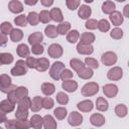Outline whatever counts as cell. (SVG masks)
Here are the masks:
<instances>
[{"instance_id": "cell-38", "label": "cell", "mask_w": 129, "mask_h": 129, "mask_svg": "<svg viewBox=\"0 0 129 129\" xmlns=\"http://www.w3.org/2000/svg\"><path fill=\"white\" fill-rule=\"evenodd\" d=\"M14 57L9 52H1L0 53V63L1 64H10L13 62Z\"/></svg>"}, {"instance_id": "cell-58", "label": "cell", "mask_w": 129, "mask_h": 129, "mask_svg": "<svg viewBox=\"0 0 129 129\" xmlns=\"http://www.w3.org/2000/svg\"><path fill=\"white\" fill-rule=\"evenodd\" d=\"M123 16L129 18V4L124 6V8H123Z\"/></svg>"}, {"instance_id": "cell-13", "label": "cell", "mask_w": 129, "mask_h": 129, "mask_svg": "<svg viewBox=\"0 0 129 129\" xmlns=\"http://www.w3.org/2000/svg\"><path fill=\"white\" fill-rule=\"evenodd\" d=\"M96 40V36L92 32H84L81 34L80 37V43L86 44V45H92V43Z\"/></svg>"}, {"instance_id": "cell-19", "label": "cell", "mask_w": 129, "mask_h": 129, "mask_svg": "<svg viewBox=\"0 0 129 129\" xmlns=\"http://www.w3.org/2000/svg\"><path fill=\"white\" fill-rule=\"evenodd\" d=\"M43 128L44 129H56L57 128L56 121L51 115H45L43 117Z\"/></svg>"}, {"instance_id": "cell-46", "label": "cell", "mask_w": 129, "mask_h": 129, "mask_svg": "<svg viewBox=\"0 0 129 129\" xmlns=\"http://www.w3.org/2000/svg\"><path fill=\"white\" fill-rule=\"evenodd\" d=\"M85 64L87 67H89L90 69H92V70H96V69L99 68L98 60L96 58H94V57H91V56H87L85 58Z\"/></svg>"}, {"instance_id": "cell-24", "label": "cell", "mask_w": 129, "mask_h": 129, "mask_svg": "<svg viewBox=\"0 0 129 129\" xmlns=\"http://www.w3.org/2000/svg\"><path fill=\"white\" fill-rule=\"evenodd\" d=\"M96 109L100 112H106L109 108V103L104 97H99L96 100Z\"/></svg>"}, {"instance_id": "cell-62", "label": "cell", "mask_w": 129, "mask_h": 129, "mask_svg": "<svg viewBox=\"0 0 129 129\" xmlns=\"http://www.w3.org/2000/svg\"><path fill=\"white\" fill-rule=\"evenodd\" d=\"M128 67H129V60H128Z\"/></svg>"}, {"instance_id": "cell-21", "label": "cell", "mask_w": 129, "mask_h": 129, "mask_svg": "<svg viewBox=\"0 0 129 129\" xmlns=\"http://www.w3.org/2000/svg\"><path fill=\"white\" fill-rule=\"evenodd\" d=\"M110 21L112 22L113 25L119 26L123 23L124 21V16L120 11H115L110 15Z\"/></svg>"}, {"instance_id": "cell-31", "label": "cell", "mask_w": 129, "mask_h": 129, "mask_svg": "<svg viewBox=\"0 0 129 129\" xmlns=\"http://www.w3.org/2000/svg\"><path fill=\"white\" fill-rule=\"evenodd\" d=\"M44 34L48 37V38H55L58 35L56 26L52 25V24H48L45 28H44Z\"/></svg>"}, {"instance_id": "cell-25", "label": "cell", "mask_w": 129, "mask_h": 129, "mask_svg": "<svg viewBox=\"0 0 129 129\" xmlns=\"http://www.w3.org/2000/svg\"><path fill=\"white\" fill-rule=\"evenodd\" d=\"M16 52H17L18 56L27 58V57L29 56L30 49H29V47L27 46V44H25V43H20V44H18V46L16 47Z\"/></svg>"}, {"instance_id": "cell-6", "label": "cell", "mask_w": 129, "mask_h": 129, "mask_svg": "<svg viewBox=\"0 0 129 129\" xmlns=\"http://www.w3.org/2000/svg\"><path fill=\"white\" fill-rule=\"evenodd\" d=\"M47 53L50 57L52 58H58L62 55L63 53V49H62V46L58 43H52L48 46L47 48Z\"/></svg>"}, {"instance_id": "cell-44", "label": "cell", "mask_w": 129, "mask_h": 129, "mask_svg": "<svg viewBox=\"0 0 129 129\" xmlns=\"http://www.w3.org/2000/svg\"><path fill=\"white\" fill-rule=\"evenodd\" d=\"M55 100L59 105H67L69 103V96L64 92H58L55 96Z\"/></svg>"}, {"instance_id": "cell-45", "label": "cell", "mask_w": 129, "mask_h": 129, "mask_svg": "<svg viewBox=\"0 0 129 129\" xmlns=\"http://www.w3.org/2000/svg\"><path fill=\"white\" fill-rule=\"evenodd\" d=\"M110 27H111V24L109 23V21L107 19H101L99 20L98 22V29L101 31V32H107L110 30Z\"/></svg>"}, {"instance_id": "cell-33", "label": "cell", "mask_w": 129, "mask_h": 129, "mask_svg": "<svg viewBox=\"0 0 129 129\" xmlns=\"http://www.w3.org/2000/svg\"><path fill=\"white\" fill-rule=\"evenodd\" d=\"M23 38V31L19 28H14L10 33V39L13 42H19Z\"/></svg>"}, {"instance_id": "cell-60", "label": "cell", "mask_w": 129, "mask_h": 129, "mask_svg": "<svg viewBox=\"0 0 129 129\" xmlns=\"http://www.w3.org/2000/svg\"><path fill=\"white\" fill-rule=\"evenodd\" d=\"M24 3L26 5H35L37 3V0H33V1H29V0H24Z\"/></svg>"}, {"instance_id": "cell-30", "label": "cell", "mask_w": 129, "mask_h": 129, "mask_svg": "<svg viewBox=\"0 0 129 129\" xmlns=\"http://www.w3.org/2000/svg\"><path fill=\"white\" fill-rule=\"evenodd\" d=\"M56 29H57L58 34H61V35L68 34L71 31V23L69 21H62L59 24H57Z\"/></svg>"}, {"instance_id": "cell-52", "label": "cell", "mask_w": 129, "mask_h": 129, "mask_svg": "<svg viewBox=\"0 0 129 129\" xmlns=\"http://www.w3.org/2000/svg\"><path fill=\"white\" fill-rule=\"evenodd\" d=\"M54 106V101L50 98V97H45L43 98V101H42V107L46 110H49L51 108H53Z\"/></svg>"}, {"instance_id": "cell-51", "label": "cell", "mask_w": 129, "mask_h": 129, "mask_svg": "<svg viewBox=\"0 0 129 129\" xmlns=\"http://www.w3.org/2000/svg\"><path fill=\"white\" fill-rule=\"evenodd\" d=\"M66 5L70 10H76L77 8H80L81 1L80 0H67Z\"/></svg>"}, {"instance_id": "cell-37", "label": "cell", "mask_w": 129, "mask_h": 129, "mask_svg": "<svg viewBox=\"0 0 129 129\" xmlns=\"http://www.w3.org/2000/svg\"><path fill=\"white\" fill-rule=\"evenodd\" d=\"M53 115L57 120H62L67 117L68 115V111L64 107H56L53 110Z\"/></svg>"}, {"instance_id": "cell-50", "label": "cell", "mask_w": 129, "mask_h": 129, "mask_svg": "<svg viewBox=\"0 0 129 129\" xmlns=\"http://www.w3.org/2000/svg\"><path fill=\"white\" fill-rule=\"evenodd\" d=\"M98 22H99V21H97L96 19H94V18H90V19H88V20L86 21V23H85V27H86L87 29H89V30L97 29V28H98Z\"/></svg>"}, {"instance_id": "cell-57", "label": "cell", "mask_w": 129, "mask_h": 129, "mask_svg": "<svg viewBox=\"0 0 129 129\" xmlns=\"http://www.w3.org/2000/svg\"><path fill=\"white\" fill-rule=\"evenodd\" d=\"M40 3L44 6V7H49L53 4V0H40Z\"/></svg>"}, {"instance_id": "cell-20", "label": "cell", "mask_w": 129, "mask_h": 129, "mask_svg": "<svg viewBox=\"0 0 129 129\" xmlns=\"http://www.w3.org/2000/svg\"><path fill=\"white\" fill-rule=\"evenodd\" d=\"M50 13V17H51V20L55 21V22H62L63 21V15H62V12L61 10L58 8V7H53L50 9L49 11Z\"/></svg>"}, {"instance_id": "cell-8", "label": "cell", "mask_w": 129, "mask_h": 129, "mask_svg": "<svg viewBox=\"0 0 129 129\" xmlns=\"http://www.w3.org/2000/svg\"><path fill=\"white\" fill-rule=\"evenodd\" d=\"M118 92H119V89L115 84H106L103 86V93L108 98H115Z\"/></svg>"}, {"instance_id": "cell-3", "label": "cell", "mask_w": 129, "mask_h": 129, "mask_svg": "<svg viewBox=\"0 0 129 129\" xmlns=\"http://www.w3.org/2000/svg\"><path fill=\"white\" fill-rule=\"evenodd\" d=\"M27 70H28V67L26 64V61H24L23 59H18L16 61L15 66L11 69L10 73L14 77H20V76L26 75Z\"/></svg>"}, {"instance_id": "cell-49", "label": "cell", "mask_w": 129, "mask_h": 129, "mask_svg": "<svg viewBox=\"0 0 129 129\" xmlns=\"http://www.w3.org/2000/svg\"><path fill=\"white\" fill-rule=\"evenodd\" d=\"M15 123H16L17 129H29V128L31 127L30 121L27 120V119H26V120H17V119H16Z\"/></svg>"}, {"instance_id": "cell-23", "label": "cell", "mask_w": 129, "mask_h": 129, "mask_svg": "<svg viewBox=\"0 0 129 129\" xmlns=\"http://www.w3.org/2000/svg\"><path fill=\"white\" fill-rule=\"evenodd\" d=\"M49 68V60L46 57H39L37 58V64H36V71L37 72H45Z\"/></svg>"}, {"instance_id": "cell-53", "label": "cell", "mask_w": 129, "mask_h": 129, "mask_svg": "<svg viewBox=\"0 0 129 129\" xmlns=\"http://www.w3.org/2000/svg\"><path fill=\"white\" fill-rule=\"evenodd\" d=\"M44 47H43V45L42 44H35V45H32L31 46V52L33 53V54H35V55H40V54H42L43 53V49Z\"/></svg>"}, {"instance_id": "cell-16", "label": "cell", "mask_w": 129, "mask_h": 129, "mask_svg": "<svg viewBox=\"0 0 129 129\" xmlns=\"http://www.w3.org/2000/svg\"><path fill=\"white\" fill-rule=\"evenodd\" d=\"M42 40H43V34L39 31H35L28 36V43L31 46L35 44H41Z\"/></svg>"}, {"instance_id": "cell-4", "label": "cell", "mask_w": 129, "mask_h": 129, "mask_svg": "<svg viewBox=\"0 0 129 129\" xmlns=\"http://www.w3.org/2000/svg\"><path fill=\"white\" fill-rule=\"evenodd\" d=\"M99 92V85L96 82H89L82 87L81 93L84 97H92L95 96Z\"/></svg>"}, {"instance_id": "cell-59", "label": "cell", "mask_w": 129, "mask_h": 129, "mask_svg": "<svg viewBox=\"0 0 129 129\" xmlns=\"http://www.w3.org/2000/svg\"><path fill=\"white\" fill-rule=\"evenodd\" d=\"M7 42V36L3 33H1V46H4Z\"/></svg>"}, {"instance_id": "cell-43", "label": "cell", "mask_w": 129, "mask_h": 129, "mask_svg": "<svg viewBox=\"0 0 129 129\" xmlns=\"http://www.w3.org/2000/svg\"><path fill=\"white\" fill-rule=\"evenodd\" d=\"M13 29H14V28L12 27V24H11L10 22H8V21H4V22L1 23V26H0L1 33L5 34V35H7V34L10 35V33L12 32Z\"/></svg>"}, {"instance_id": "cell-39", "label": "cell", "mask_w": 129, "mask_h": 129, "mask_svg": "<svg viewBox=\"0 0 129 129\" xmlns=\"http://www.w3.org/2000/svg\"><path fill=\"white\" fill-rule=\"evenodd\" d=\"M70 66H71V68L75 71V72H79L82 68H84L86 64H85V62L84 61H82L81 59H79V58H72L71 60H70Z\"/></svg>"}, {"instance_id": "cell-7", "label": "cell", "mask_w": 129, "mask_h": 129, "mask_svg": "<svg viewBox=\"0 0 129 129\" xmlns=\"http://www.w3.org/2000/svg\"><path fill=\"white\" fill-rule=\"evenodd\" d=\"M123 77V70L120 67H113L107 73V78L110 81H119Z\"/></svg>"}, {"instance_id": "cell-36", "label": "cell", "mask_w": 129, "mask_h": 129, "mask_svg": "<svg viewBox=\"0 0 129 129\" xmlns=\"http://www.w3.org/2000/svg\"><path fill=\"white\" fill-rule=\"evenodd\" d=\"M27 22L31 26H35L39 22V14L36 13L35 11H31L27 14Z\"/></svg>"}, {"instance_id": "cell-9", "label": "cell", "mask_w": 129, "mask_h": 129, "mask_svg": "<svg viewBox=\"0 0 129 129\" xmlns=\"http://www.w3.org/2000/svg\"><path fill=\"white\" fill-rule=\"evenodd\" d=\"M68 122L71 126H79L83 123V116L81 113L77 112V111H73L72 113H70L69 117H68Z\"/></svg>"}, {"instance_id": "cell-63", "label": "cell", "mask_w": 129, "mask_h": 129, "mask_svg": "<svg viewBox=\"0 0 129 129\" xmlns=\"http://www.w3.org/2000/svg\"><path fill=\"white\" fill-rule=\"evenodd\" d=\"M77 129H80V128H77Z\"/></svg>"}, {"instance_id": "cell-29", "label": "cell", "mask_w": 129, "mask_h": 129, "mask_svg": "<svg viewBox=\"0 0 129 129\" xmlns=\"http://www.w3.org/2000/svg\"><path fill=\"white\" fill-rule=\"evenodd\" d=\"M41 92L46 97H49L55 92V87H54V85L52 83H48V82L43 83L41 85Z\"/></svg>"}, {"instance_id": "cell-22", "label": "cell", "mask_w": 129, "mask_h": 129, "mask_svg": "<svg viewBox=\"0 0 129 129\" xmlns=\"http://www.w3.org/2000/svg\"><path fill=\"white\" fill-rule=\"evenodd\" d=\"M77 51L83 55H90L94 52V47L93 45H86V44H82L79 42L77 45Z\"/></svg>"}, {"instance_id": "cell-28", "label": "cell", "mask_w": 129, "mask_h": 129, "mask_svg": "<svg viewBox=\"0 0 129 129\" xmlns=\"http://www.w3.org/2000/svg\"><path fill=\"white\" fill-rule=\"evenodd\" d=\"M116 8V5L113 1H110V0H107L105 1L103 4H102V11L105 13V14H109L111 15L113 12H115Z\"/></svg>"}, {"instance_id": "cell-54", "label": "cell", "mask_w": 129, "mask_h": 129, "mask_svg": "<svg viewBox=\"0 0 129 129\" xmlns=\"http://www.w3.org/2000/svg\"><path fill=\"white\" fill-rule=\"evenodd\" d=\"M73 76H74V73H73L71 70L66 69V70H63V72L61 73L60 80H61L62 82H63V81H68V80H72Z\"/></svg>"}, {"instance_id": "cell-17", "label": "cell", "mask_w": 129, "mask_h": 129, "mask_svg": "<svg viewBox=\"0 0 129 129\" xmlns=\"http://www.w3.org/2000/svg\"><path fill=\"white\" fill-rule=\"evenodd\" d=\"M77 108L81 111V112H90L93 110L94 108V104L91 100H83L81 102H79L77 104Z\"/></svg>"}, {"instance_id": "cell-35", "label": "cell", "mask_w": 129, "mask_h": 129, "mask_svg": "<svg viewBox=\"0 0 129 129\" xmlns=\"http://www.w3.org/2000/svg\"><path fill=\"white\" fill-rule=\"evenodd\" d=\"M115 114L119 117V118H124L127 116L128 114V109L127 107L124 105V104H118L116 107H115Z\"/></svg>"}, {"instance_id": "cell-32", "label": "cell", "mask_w": 129, "mask_h": 129, "mask_svg": "<svg viewBox=\"0 0 129 129\" xmlns=\"http://www.w3.org/2000/svg\"><path fill=\"white\" fill-rule=\"evenodd\" d=\"M81 34L77 29H72L68 34H67V40L70 43H76L78 40H80Z\"/></svg>"}, {"instance_id": "cell-47", "label": "cell", "mask_w": 129, "mask_h": 129, "mask_svg": "<svg viewBox=\"0 0 129 129\" xmlns=\"http://www.w3.org/2000/svg\"><path fill=\"white\" fill-rule=\"evenodd\" d=\"M17 107H20V108H24V109H30L31 108V99L27 96L23 99H21L20 101H18L17 103Z\"/></svg>"}, {"instance_id": "cell-26", "label": "cell", "mask_w": 129, "mask_h": 129, "mask_svg": "<svg viewBox=\"0 0 129 129\" xmlns=\"http://www.w3.org/2000/svg\"><path fill=\"white\" fill-rule=\"evenodd\" d=\"M78 76H79V78H81L83 80H89L94 76V72H93L92 69H90L89 67L85 66L84 68H82L78 72Z\"/></svg>"}, {"instance_id": "cell-42", "label": "cell", "mask_w": 129, "mask_h": 129, "mask_svg": "<svg viewBox=\"0 0 129 129\" xmlns=\"http://www.w3.org/2000/svg\"><path fill=\"white\" fill-rule=\"evenodd\" d=\"M14 23H15L17 26L25 27L26 24L28 23V22H27V16L24 15V14H19L18 16H16V17L14 18Z\"/></svg>"}, {"instance_id": "cell-55", "label": "cell", "mask_w": 129, "mask_h": 129, "mask_svg": "<svg viewBox=\"0 0 129 129\" xmlns=\"http://www.w3.org/2000/svg\"><path fill=\"white\" fill-rule=\"evenodd\" d=\"M25 61H26V64H27L28 69H36L37 58H35V57H33V56H28Z\"/></svg>"}, {"instance_id": "cell-5", "label": "cell", "mask_w": 129, "mask_h": 129, "mask_svg": "<svg viewBox=\"0 0 129 129\" xmlns=\"http://www.w3.org/2000/svg\"><path fill=\"white\" fill-rule=\"evenodd\" d=\"M117 58H118L117 57V54L114 51L109 50V51H106V52H104L102 54L101 61H102V63L104 66L110 67V66H113V64H115L117 62Z\"/></svg>"}, {"instance_id": "cell-12", "label": "cell", "mask_w": 129, "mask_h": 129, "mask_svg": "<svg viewBox=\"0 0 129 129\" xmlns=\"http://www.w3.org/2000/svg\"><path fill=\"white\" fill-rule=\"evenodd\" d=\"M91 14H92V9L90 6H88L86 4H83L80 6V8L78 10V15L81 19L88 20V19H90Z\"/></svg>"}, {"instance_id": "cell-41", "label": "cell", "mask_w": 129, "mask_h": 129, "mask_svg": "<svg viewBox=\"0 0 129 129\" xmlns=\"http://www.w3.org/2000/svg\"><path fill=\"white\" fill-rule=\"evenodd\" d=\"M38 14H39V21L41 23L47 24V23L50 22L51 17H50V13H49L48 10H41Z\"/></svg>"}, {"instance_id": "cell-40", "label": "cell", "mask_w": 129, "mask_h": 129, "mask_svg": "<svg viewBox=\"0 0 129 129\" xmlns=\"http://www.w3.org/2000/svg\"><path fill=\"white\" fill-rule=\"evenodd\" d=\"M27 117H28V110L24 109V108L17 107V109L15 111V118L17 120H26Z\"/></svg>"}, {"instance_id": "cell-2", "label": "cell", "mask_w": 129, "mask_h": 129, "mask_svg": "<svg viewBox=\"0 0 129 129\" xmlns=\"http://www.w3.org/2000/svg\"><path fill=\"white\" fill-rule=\"evenodd\" d=\"M63 70H66V67L63 64V62L61 61H54L50 69H49V76L51 79H53L54 81H58L60 80V76L61 73L63 72Z\"/></svg>"}, {"instance_id": "cell-14", "label": "cell", "mask_w": 129, "mask_h": 129, "mask_svg": "<svg viewBox=\"0 0 129 129\" xmlns=\"http://www.w3.org/2000/svg\"><path fill=\"white\" fill-rule=\"evenodd\" d=\"M14 109H15V104L13 102H11L10 100L5 99V100L1 101V103H0V111L1 112L7 114V113L12 112Z\"/></svg>"}, {"instance_id": "cell-11", "label": "cell", "mask_w": 129, "mask_h": 129, "mask_svg": "<svg viewBox=\"0 0 129 129\" xmlns=\"http://www.w3.org/2000/svg\"><path fill=\"white\" fill-rule=\"evenodd\" d=\"M8 9L10 12L18 14L23 11V4L18 0H11L8 3Z\"/></svg>"}, {"instance_id": "cell-34", "label": "cell", "mask_w": 129, "mask_h": 129, "mask_svg": "<svg viewBox=\"0 0 129 129\" xmlns=\"http://www.w3.org/2000/svg\"><path fill=\"white\" fill-rule=\"evenodd\" d=\"M15 96H16V99H17V103L18 101H20L21 99L25 98L28 96V90L26 87H23V86H20V87H17L16 90H15Z\"/></svg>"}, {"instance_id": "cell-56", "label": "cell", "mask_w": 129, "mask_h": 129, "mask_svg": "<svg viewBox=\"0 0 129 129\" xmlns=\"http://www.w3.org/2000/svg\"><path fill=\"white\" fill-rule=\"evenodd\" d=\"M15 121H16V120H13V119L7 120V121L5 122V127H6V129H17Z\"/></svg>"}, {"instance_id": "cell-18", "label": "cell", "mask_w": 129, "mask_h": 129, "mask_svg": "<svg viewBox=\"0 0 129 129\" xmlns=\"http://www.w3.org/2000/svg\"><path fill=\"white\" fill-rule=\"evenodd\" d=\"M62 89L68 92V93H74L77 91L78 89V83L74 80H68V81H63L61 84Z\"/></svg>"}, {"instance_id": "cell-10", "label": "cell", "mask_w": 129, "mask_h": 129, "mask_svg": "<svg viewBox=\"0 0 129 129\" xmlns=\"http://www.w3.org/2000/svg\"><path fill=\"white\" fill-rule=\"evenodd\" d=\"M90 122H91V124L93 126L101 127V126H103L105 124L106 119H105V117L102 114H100V113H94L90 117Z\"/></svg>"}, {"instance_id": "cell-61", "label": "cell", "mask_w": 129, "mask_h": 129, "mask_svg": "<svg viewBox=\"0 0 129 129\" xmlns=\"http://www.w3.org/2000/svg\"><path fill=\"white\" fill-rule=\"evenodd\" d=\"M7 121V119H6V116H5V113H3V112H1V120H0V122L1 123H5Z\"/></svg>"}, {"instance_id": "cell-27", "label": "cell", "mask_w": 129, "mask_h": 129, "mask_svg": "<svg viewBox=\"0 0 129 129\" xmlns=\"http://www.w3.org/2000/svg\"><path fill=\"white\" fill-rule=\"evenodd\" d=\"M42 101H43V98H41L39 96L33 97V99L31 100V108H30V110L32 112H38V111H40V109L43 108L42 107Z\"/></svg>"}, {"instance_id": "cell-1", "label": "cell", "mask_w": 129, "mask_h": 129, "mask_svg": "<svg viewBox=\"0 0 129 129\" xmlns=\"http://www.w3.org/2000/svg\"><path fill=\"white\" fill-rule=\"evenodd\" d=\"M16 88L17 87L11 83V78L8 75L2 74L0 76V90L2 93L9 94L10 92L14 91Z\"/></svg>"}, {"instance_id": "cell-15", "label": "cell", "mask_w": 129, "mask_h": 129, "mask_svg": "<svg viewBox=\"0 0 129 129\" xmlns=\"http://www.w3.org/2000/svg\"><path fill=\"white\" fill-rule=\"evenodd\" d=\"M30 125L33 129H42L43 127V117L38 114H34L30 118Z\"/></svg>"}, {"instance_id": "cell-48", "label": "cell", "mask_w": 129, "mask_h": 129, "mask_svg": "<svg viewBox=\"0 0 129 129\" xmlns=\"http://www.w3.org/2000/svg\"><path fill=\"white\" fill-rule=\"evenodd\" d=\"M110 36L113 39H121L123 37V30L119 27H115L111 30L110 32Z\"/></svg>"}]
</instances>
